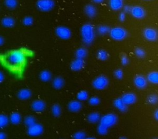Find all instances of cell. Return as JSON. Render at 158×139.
Wrapping results in <instances>:
<instances>
[{
    "instance_id": "7c38bea8",
    "label": "cell",
    "mask_w": 158,
    "mask_h": 139,
    "mask_svg": "<svg viewBox=\"0 0 158 139\" xmlns=\"http://www.w3.org/2000/svg\"><path fill=\"white\" fill-rule=\"evenodd\" d=\"M121 99L127 106H130L135 104L136 102L137 96L134 93L128 92L124 93L122 96Z\"/></svg>"
},
{
    "instance_id": "74e56055",
    "label": "cell",
    "mask_w": 158,
    "mask_h": 139,
    "mask_svg": "<svg viewBox=\"0 0 158 139\" xmlns=\"http://www.w3.org/2000/svg\"><path fill=\"white\" fill-rule=\"evenodd\" d=\"M100 102H101L100 99L98 96H92L90 98H89V99H88L89 104L91 106H93L99 105L100 104Z\"/></svg>"
},
{
    "instance_id": "9c48e42d",
    "label": "cell",
    "mask_w": 158,
    "mask_h": 139,
    "mask_svg": "<svg viewBox=\"0 0 158 139\" xmlns=\"http://www.w3.org/2000/svg\"><path fill=\"white\" fill-rule=\"evenodd\" d=\"M44 131V128L43 125L40 124L35 123V124L28 127L27 133L30 137H39L43 134Z\"/></svg>"
},
{
    "instance_id": "7dc6e473",
    "label": "cell",
    "mask_w": 158,
    "mask_h": 139,
    "mask_svg": "<svg viewBox=\"0 0 158 139\" xmlns=\"http://www.w3.org/2000/svg\"><path fill=\"white\" fill-rule=\"evenodd\" d=\"M4 41H4V38L2 36H0V46H2V45L4 44Z\"/></svg>"
},
{
    "instance_id": "ba28073f",
    "label": "cell",
    "mask_w": 158,
    "mask_h": 139,
    "mask_svg": "<svg viewBox=\"0 0 158 139\" xmlns=\"http://www.w3.org/2000/svg\"><path fill=\"white\" fill-rule=\"evenodd\" d=\"M143 35L144 38L148 41L155 42L158 38L157 30L152 27H147L143 30Z\"/></svg>"
},
{
    "instance_id": "bcb514c9",
    "label": "cell",
    "mask_w": 158,
    "mask_h": 139,
    "mask_svg": "<svg viewBox=\"0 0 158 139\" xmlns=\"http://www.w3.org/2000/svg\"><path fill=\"white\" fill-rule=\"evenodd\" d=\"M154 117L156 120H158V110L156 109L154 112Z\"/></svg>"
},
{
    "instance_id": "8992f818",
    "label": "cell",
    "mask_w": 158,
    "mask_h": 139,
    "mask_svg": "<svg viewBox=\"0 0 158 139\" xmlns=\"http://www.w3.org/2000/svg\"><path fill=\"white\" fill-rule=\"evenodd\" d=\"M36 7L41 12H49L52 11L56 3L54 0H38L36 2Z\"/></svg>"
},
{
    "instance_id": "681fc988",
    "label": "cell",
    "mask_w": 158,
    "mask_h": 139,
    "mask_svg": "<svg viewBox=\"0 0 158 139\" xmlns=\"http://www.w3.org/2000/svg\"><path fill=\"white\" fill-rule=\"evenodd\" d=\"M143 1H151V0H143Z\"/></svg>"
},
{
    "instance_id": "b9f144b4",
    "label": "cell",
    "mask_w": 158,
    "mask_h": 139,
    "mask_svg": "<svg viewBox=\"0 0 158 139\" xmlns=\"http://www.w3.org/2000/svg\"><path fill=\"white\" fill-rule=\"evenodd\" d=\"M118 20L120 22H123L125 20V19H126V13H125L123 11V12H121L119 14H118Z\"/></svg>"
},
{
    "instance_id": "83f0119b",
    "label": "cell",
    "mask_w": 158,
    "mask_h": 139,
    "mask_svg": "<svg viewBox=\"0 0 158 139\" xmlns=\"http://www.w3.org/2000/svg\"><path fill=\"white\" fill-rule=\"evenodd\" d=\"M110 28L106 25H101L98 27L96 30L99 35H106L109 33Z\"/></svg>"
},
{
    "instance_id": "5b68a950",
    "label": "cell",
    "mask_w": 158,
    "mask_h": 139,
    "mask_svg": "<svg viewBox=\"0 0 158 139\" xmlns=\"http://www.w3.org/2000/svg\"><path fill=\"white\" fill-rule=\"evenodd\" d=\"M118 121L117 116L113 113H108L101 117L99 120L100 124L107 127V128L112 127L114 126Z\"/></svg>"
},
{
    "instance_id": "52a82bcc",
    "label": "cell",
    "mask_w": 158,
    "mask_h": 139,
    "mask_svg": "<svg viewBox=\"0 0 158 139\" xmlns=\"http://www.w3.org/2000/svg\"><path fill=\"white\" fill-rule=\"evenodd\" d=\"M56 36L63 40H67L72 36V32L70 29L65 26H58L55 29Z\"/></svg>"
},
{
    "instance_id": "e575fe53",
    "label": "cell",
    "mask_w": 158,
    "mask_h": 139,
    "mask_svg": "<svg viewBox=\"0 0 158 139\" xmlns=\"http://www.w3.org/2000/svg\"><path fill=\"white\" fill-rule=\"evenodd\" d=\"M147 101L150 104H152V105L156 104L158 102V97L155 94H151L148 96Z\"/></svg>"
},
{
    "instance_id": "cb8c5ba5",
    "label": "cell",
    "mask_w": 158,
    "mask_h": 139,
    "mask_svg": "<svg viewBox=\"0 0 158 139\" xmlns=\"http://www.w3.org/2000/svg\"><path fill=\"white\" fill-rule=\"evenodd\" d=\"M101 119V116L98 112H92L87 116V120L91 124L98 123Z\"/></svg>"
},
{
    "instance_id": "7402d4cb",
    "label": "cell",
    "mask_w": 158,
    "mask_h": 139,
    "mask_svg": "<svg viewBox=\"0 0 158 139\" xmlns=\"http://www.w3.org/2000/svg\"><path fill=\"white\" fill-rule=\"evenodd\" d=\"M65 85V80L61 77H56L52 80V86L56 90H60Z\"/></svg>"
},
{
    "instance_id": "e0dca14e",
    "label": "cell",
    "mask_w": 158,
    "mask_h": 139,
    "mask_svg": "<svg viewBox=\"0 0 158 139\" xmlns=\"http://www.w3.org/2000/svg\"><path fill=\"white\" fill-rule=\"evenodd\" d=\"M32 96V92L28 88H22L17 93V97L19 99L25 101L29 99Z\"/></svg>"
},
{
    "instance_id": "f35d334b",
    "label": "cell",
    "mask_w": 158,
    "mask_h": 139,
    "mask_svg": "<svg viewBox=\"0 0 158 139\" xmlns=\"http://www.w3.org/2000/svg\"><path fill=\"white\" fill-rule=\"evenodd\" d=\"M114 75L117 79L121 80L123 77V71L120 69H117L114 71Z\"/></svg>"
},
{
    "instance_id": "30bf717a",
    "label": "cell",
    "mask_w": 158,
    "mask_h": 139,
    "mask_svg": "<svg viewBox=\"0 0 158 139\" xmlns=\"http://www.w3.org/2000/svg\"><path fill=\"white\" fill-rule=\"evenodd\" d=\"M130 13L133 18L138 20L143 19L146 16L145 9L140 6H134L131 7Z\"/></svg>"
},
{
    "instance_id": "f546056e",
    "label": "cell",
    "mask_w": 158,
    "mask_h": 139,
    "mask_svg": "<svg viewBox=\"0 0 158 139\" xmlns=\"http://www.w3.org/2000/svg\"><path fill=\"white\" fill-rule=\"evenodd\" d=\"M89 94L87 91L86 90H81L79 91L77 95V100L80 101H84L88 99Z\"/></svg>"
},
{
    "instance_id": "d590c367",
    "label": "cell",
    "mask_w": 158,
    "mask_h": 139,
    "mask_svg": "<svg viewBox=\"0 0 158 139\" xmlns=\"http://www.w3.org/2000/svg\"><path fill=\"white\" fill-rule=\"evenodd\" d=\"M34 20L33 18L31 16H26L22 20V23L27 27L31 26L33 24Z\"/></svg>"
},
{
    "instance_id": "f1b7e54d",
    "label": "cell",
    "mask_w": 158,
    "mask_h": 139,
    "mask_svg": "<svg viewBox=\"0 0 158 139\" xmlns=\"http://www.w3.org/2000/svg\"><path fill=\"white\" fill-rule=\"evenodd\" d=\"M9 124V117L4 114H0V129L5 128Z\"/></svg>"
},
{
    "instance_id": "d4e9b609",
    "label": "cell",
    "mask_w": 158,
    "mask_h": 139,
    "mask_svg": "<svg viewBox=\"0 0 158 139\" xmlns=\"http://www.w3.org/2000/svg\"><path fill=\"white\" fill-rule=\"evenodd\" d=\"M52 78V74L47 70L41 71L40 74V79L43 82H49Z\"/></svg>"
},
{
    "instance_id": "277c9868",
    "label": "cell",
    "mask_w": 158,
    "mask_h": 139,
    "mask_svg": "<svg viewBox=\"0 0 158 139\" xmlns=\"http://www.w3.org/2000/svg\"><path fill=\"white\" fill-rule=\"evenodd\" d=\"M109 84V80L108 78L105 75H99L96 77L93 82V87L97 90H102L106 89Z\"/></svg>"
},
{
    "instance_id": "ac0fdd59",
    "label": "cell",
    "mask_w": 158,
    "mask_h": 139,
    "mask_svg": "<svg viewBox=\"0 0 158 139\" xmlns=\"http://www.w3.org/2000/svg\"><path fill=\"white\" fill-rule=\"evenodd\" d=\"M84 12L88 17L94 18L97 14V9L93 4H89L85 6Z\"/></svg>"
},
{
    "instance_id": "3957f363",
    "label": "cell",
    "mask_w": 158,
    "mask_h": 139,
    "mask_svg": "<svg viewBox=\"0 0 158 139\" xmlns=\"http://www.w3.org/2000/svg\"><path fill=\"white\" fill-rule=\"evenodd\" d=\"M109 34L110 37L116 41H123L128 36L127 30L122 27H115L110 28Z\"/></svg>"
},
{
    "instance_id": "c3c4849f",
    "label": "cell",
    "mask_w": 158,
    "mask_h": 139,
    "mask_svg": "<svg viewBox=\"0 0 158 139\" xmlns=\"http://www.w3.org/2000/svg\"><path fill=\"white\" fill-rule=\"evenodd\" d=\"M92 1L94 3H96V4H101L104 1V0H92Z\"/></svg>"
},
{
    "instance_id": "5bb4252c",
    "label": "cell",
    "mask_w": 158,
    "mask_h": 139,
    "mask_svg": "<svg viewBox=\"0 0 158 139\" xmlns=\"http://www.w3.org/2000/svg\"><path fill=\"white\" fill-rule=\"evenodd\" d=\"M85 62L84 59L76 58L70 63V67L72 70L75 72H78L83 69V67H85Z\"/></svg>"
},
{
    "instance_id": "44dd1931",
    "label": "cell",
    "mask_w": 158,
    "mask_h": 139,
    "mask_svg": "<svg viewBox=\"0 0 158 139\" xmlns=\"http://www.w3.org/2000/svg\"><path fill=\"white\" fill-rule=\"evenodd\" d=\"M9 123L13 125H19L22 121V116L20 113L17 112H12L9 117Z\"/></svg>"
},
{
    "instance_id": "4fadbf2b",
    "label": "cell",
    "mask_w": 158,
    "mask_h": 139,
    "mask_svg": "<svg viewBox=\"0 0 158 139\" xmlns=\"http://www.w3.org/2000/svg\"><path fill=\"white\" fill-rule=\"evenodd\" d=\"M46 103L41 99H36L32 102L31 104V109L36 112H41L46 109Z\"/></svg>"
},
{
    "instance_id": "60d3db41",
    "label": "cell",
    "mask_w": 158,
    "mask_h": 139,
    "mask_svg": "<svg viewBox=\"0 0 158 139\" xmlns=\"http://www.w3.org/2000/svg\"><path fill=\"white\" fill-rule=\"evenodd\" d=\"M121 63L123 65L125 66L129 64V59L127 55L123 54L121 56Z\"/></svg>"
},
{
    "instance_id": "7bdbcfd3",
    "label": "cell",
    "mask_w": 158,
    "mask_h": 139,
    "mask_svg": "<svg viewBox=\"0 0 158 139\" xmlns=\"http://www.w3.org/2000/svg\"><path fill=\"white\" fill-rule=\"evenodd\" d=\"M131 7H130V6H123V12H125V13H130V10H131Z\"/></svg>"
},
{
    "instance_id": "ab89813d",
    "label": "cell",
    "mask_w": 158,
    "mask_h": 139,
    "mask_svg": "<svg viewBox=\"0 0 158 139\" xmlns=\"http://www.w3.org/2000/svg\"><path fill=\"white\" fill-rule=\"evenodd\" d=\"M86 133L84 132L79 131L74 133L73 138L75 139H84L86 138Z\"/></svg>"
},
{
    "instance_id": "484cf974",
    "label": "cell",
    "mask_w": 158,
    "mask_h": 139,
    "mask_svg": "<svg viewBox=\"0 0 158 139\" xmlns=\"http://www.w3.org/2000/svg\"><path fill=\"white\" fill-rule=\"evenodd\" d=\"M87 55H88L87 49L83 47L78 48L75 53V57L78 58V59H84L87 56Z\"/></svg>"
},
{
    "instance_id": "8d00e7d4",
    "label": "cell",
    "mask_w": 158,
    "mask_h": 139,
    "mask_svg": "<svg viewBox=\"0 0 158 139\" xmlns=\"http://www.w3.org/2000/svg\"><path fill=\"white\" fill-rule=\"evenodd\" d=\"M135 54L137 57L139 58H144L146 56V52L144 49L142 48H136L135 49Z\"/></svg>"
},
{
    "instance_id": "9a60e30c",
    "label": "cell",
    "mask_w": 158,
    "mask_h": 139,
    "mask_svg": "<svg viewBox=\"0 0 158 139\" xmlns=\"http://www.w3.org/2000/svg\"><path fill=\"white\" fill-rule=\"evenodd\" d=\"M67 108L72 112H78L82 109V104L78 100H73L69 103Z\"/></svg>"
},
{
    "instance_id": "2e32d148",
    "label": "cell",
    "mask_w": 158,
    "mask_h": 139,
    "mask_svg": "<svg viewBox=\"0 0 158 139\" xmlns=\"http://www.w3.org/2000/svg\"><path fill=\"white\" fill-rule=\"evenodd\" d=\"M109 6L114 11H118L123 9V0H109Z\"/></svg>"
},
{
    "instance_id": "603a6c76",
    "label": "cell",
    "mask_w": 158,
    "mask_h": 139,
    "mask_svg": "<svg viewBox=\"0 0 158 139\" xmlns=\"http://www.w3.org/2000/svg\"><path fill=\"white\" fill-rule=\"evenodd\" d=\"M146 79L150 83L157 85L158 83V72L157 71H152L149 72L148 74Z\"/></svg>"
},
{
    "instance_id": "1f68e13d",
    "label": "cell",
    "mask_w": 158,
    "mask_h": 139,
    "mask_svg": "<svg viewBox=\"0 0 158 139\" xmlns=\"http://www.w3.org/2000/svg\"><path fill=\"white\" fill-rule=\"evenodd\" d=\"M5 6L9 9H14L18 6V0H5Z\"/></svg>"
},
{
    "instance_id": "8fae6325",
    "label": "cell",
    "mask_w": 158,
    "mask_h": 139,
    "mask_svg": "<svg viewBox=\"0 0 158 139\" xmlns=\"http://www.w3.org/2000/svg\"><path fill=\"white\" fill-rule=\"evenodd\" d=\"M133 83L138 89L143 90L147 87L148 82L146 78L143 75H138L134 78Z\"/></svg>"
},
{
    "instance_id": "4dcf8cb0",
    "label": "cell",
    "mask_w": 158,
    "mask_h": 139,
    "mask_svg": "<svg viewBox=\"0 0 158 139\" xmlns=\"http://www.w3.org/2000/svg\"><path fill=\"white\" fill-rule=\"evenodd\" d=\"M51 112L53 116L59 117L62 113L61 107L57 104H55L52 105V106L51 107Z\"/></svg>"
},
{
    "instance_id": "ffe728a7",
    "label": "cell",
    "mask_w": 158,
    "mask_h": 139,
    "mask_svg": "<svg viewBox=\"0 0 158 139\" xmlns=\"http://www.w3.org/2000/svg\"><path fill=\"white\" fill-rule=\"evenodd\" d=\"M1 24L6 28H12L15 25V20L12 17H4L1 20Z\"/></svg>"
},
{
    "instance_id": "d6a6232c",
    "label": "cell",
    "mask_w": 158,
    "mask_h": 139,
    "mask_svg": "<svg viewBox=\"0 0 158 139\" xmlns=\"http://www.w3.org/2000/svg\"><path fill=\"white\" fill-rule=\"evenodd\" d=\"M108 130H109V128H107V127L101 124H99V125L98 126V128H97V132L98 134L102 136L107 135L108 133Z\"/></svg>"
},
{
    "instance_id": "6da1fadb",
    "label": "cell",
    "mask_w": 158,
    "mask_h": 139,
    "mask_svg": "<svg viewBox=\"0 0 158 139\" xmlns=\"http://www.w3.org/2000/svg\"><path fill=\"white\" fill-rule=\"evenodd\" d=\"M82 41L86 45L91 44L95 39V30L92 24L85 23L80 29Z\"/></svg>"
},
{
    "instance_id": "ee69618b",
    "label": "cell",
    "mask_w": 158,
    "mask_h": 139,
    "mask_svg": "<svg viewBox=\"0 0 158 139\" xmlns=\"http://www.w3.org/2000/svg\"><path fill=\"white\" fill-rule=\"evenodd\" d=\"M4 79H5V75H4V73L0 70V83L3 82Z\"/></svg>"
},
{
    "instance_id": "7a4b0ae2",
    "label": "cell",
    "mask_w": 158,
    "mask_h": 139,
    "mask_svg": "<svg viewBox=\"0 0 158 139\" xmlns=\"http://www.w3.org/2000/svg\"><path fill=\"white\" fill-rule=\"evenodd\" d=\"M7 61L12 65H20L25 61V54L21 50H14L8 55Z\"/></svg>"
},
{
    "instance_id": "836d02e7",
    "label": "cell",
    "mask_w": 158,
    "mask_h": 139,
    "mask_svg": "<svg viewBox=\"0 0 158 139\" xmlns=\"http://www.w3.org/2000/svg\"><path fill=\"white\" fill-rule=\"evenodd\" d=\"M36 123V119L35 117L32 116H28L24 119V124L27 127H30Z\"/></svg>"
},
{
    "instance_id": "f6af8a7d",
    "label": "cell",
    "mask_w": 158,
    "mask_h": 139,
    "mask_svg": "<svg viewBox=\"0 0 158 139\" xmlns=\"http://www.w3.org/2000/svg\"><path fill=\"white\" fill-rule=\"evenodd\" d=\"M6 138L7 135L3 132H0V139H6Z\"/></svg>"
},
{
    "instance_id": "4316f807",
    "label": "cell",
    "mask_w": 158,
    "mask_h": 139,
    "mask_svg": "<svg viewBox=\"0 0 158 139\" xmlns=\"http://www.w3.org/2000/svg\"><path fill=\"white\" fill-rule=\"evenodd\" d=\"M96 56L99 60H100L101 61H105L108 59L109 55L107 51H106L105 49H99L98 51V52L96 53Z\"/></svg>"
},
{
    "instance_id": "d6986e66",
    "label": "cell",
    "mask_w": 158,
    "mask_h": 139,
    "mask_svg": "<svg viewBox=\"0 0 158 139\" xmlns=\"http://www.w3.org/2000/svg\"><path fill=\"white\" fill-rule=\"evenodd\" d=\"M114 107L122 112H125L128 109V106H127L122 100L121 98H116L113 102Z\"/></svg>"
}]
</instances>
